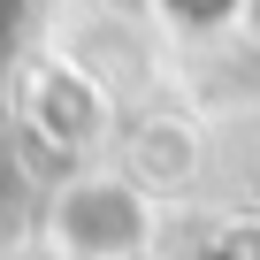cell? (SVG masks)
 I'll return each instance as SVG.
<instances>
[{
    "label": "cell",
    "mask_w": 260,
    "mask_h": 260,
    "mask_svg": "<svg viewBox=\"0 0 260 260\" xmlns=\"http://www.w3.org/2000/svg\"><path fill=\"white\" fill-rule=\"evenodd\" d=\"M54 230H61V245L84 252V260H122V252L146 245V207H138V191L115 184V176H84V184H69Z\"/></svg>",
    "instance_id": "obj_1"
},
{
    "label": "cell",
    "mask_w": 260,
    "mask_h": 260,
    "mask_svg": "<svg viewBox=\"0 0 260 260\" xmlns=\"http://www.w3.org/2000/svg\"><path fill=\"white\" fill-rule=\"evenodd\" d=\"M153 8H161L169 23H184V31H222V23L237 16V0H153Z\"/></svg>",
    "instance_id": "obj_2"
}]
</instances>
